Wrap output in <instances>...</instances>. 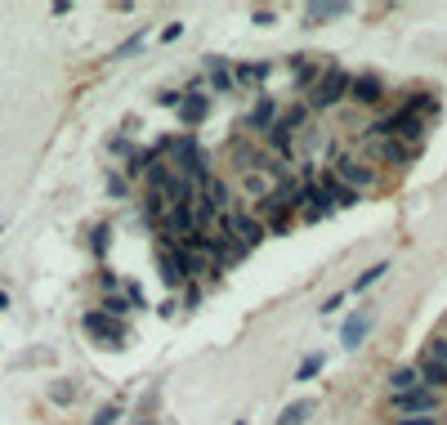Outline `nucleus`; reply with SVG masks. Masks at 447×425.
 I'll return each instance as SVG.
<instances>
[{
  "label": "nucleus",
  "instance_id": "9b49d317",
  "mask_svg": "<svg viewBox=\"0 0 447 425\" xmlns=\"http://www.w3.org/2000/svg\"><path fill=\"white\" fill-rule=\"evenodd\" d=\"M309 412H313V399H296L282 416H277V425H300V421H309Z\"/></svg>",
  "mask_w": 447,
  "mask_h": 425
},
{
  "label": "nucleus",
  "instance_id": "4be33fe9",
  "mask_svg": "<svg viewBox=\"0 0 447 425\" xmlns=\"http://www.w3.org/2000/svg\"><path fill=\"white\" fill-rule=\"evenodd\" d=\"M269 139H273V148H277V152H291V130L273 125V130H269Z\"/></svg>",
  "mask_w": 447,
  "mask_h": 425
},
{
  "label": "nucleus",
  "instance_id": "412c9836",
  "mask_svg": "<svg viewBox=\"0 0 447 425\" xmlns=\"http://www.w3.org/2000/svg\"><path fill=\"white\" fill-rule=\"evenodd\" d=\"M313 72H318V67L309 59H296V85H313Z\"/></svg>",
  "mask_w": 447,
  "mask_h": 425
},
{
  "label": "nucleus",
  "instance_id": "2eb2a0df",
  "mask_svg": "<svg viewBox=\"0 0 447 425\" xmlns=\"http://www.w3.org/2000/svg\"><path fill=\"white\" fill-rule=\"evenodd\" d=\"M211 85H215L219 94H228L233 85H237V76H233V72H228V67H224L219 59H211Z\"/></svg>",
  "mask_w": 447,
  "mask_h": 425
},
{
  "label": "nucleus",
  "instance_id": "39448f33",
  "mask_svg": "<svg viewBox=\"0 0 447 425\" xmlns=\"http://www.w3.org/2000/svg\"><path fill=\"white\" fill-rule=\"evenodd\" d=\"M323 193L331 197L335 206H354V202H358V193L349 188V183H340V179H335V170H327V175H323Z\"/></svg>",
  "mask_w": 447,
  "mask_h": 425
},
{
  "label": "nucleus",
  "instance_id": "ddd939ff",
  "mask_svg": "<svg viewBox=\"0 0 447 425\" xmlns=\"http://www.w3.org/2000/svg\"><path fill=\"white\" fill-rule=\"evenodd\" d=\"M179 112H184V121H188V125H197V121H206L211 103H206L202 94H192V98H184V108H179Z\"/></svg>",
  "mask_w": 447,
  "mask_h": 425
},
{
  "label": "nucleus",
  "instance_id": "7ed1b4c3",
  "mask_svg": "<svg viewBox=\"0 0 447 425\" xmlns=\"http://www.w3.org/2000/svg\"><path fill=\"white\" fill-rule=\"evenodd\" d=\"M335 179L340 183H349V188H362V183H371L376 175H371V166L367 162H358V157H335Z\"/></svg>",
  "mask_w": 447,
  "mask_h": 425
},
{
  "label": "nucleus",
  "instance_id": "0eeeda50",
  "mask_svg": "<svg viewBox=\"0 0 447 425\" xmlns=\"http://www.w3.org/2000/svg\"><path fill=\"white\" fill-rule=\"evenodd\" d=\"M86 332H94V336H103L108 345H121V327H112V322L103 318V314H86Z\"/></svg>",
  "mask_w": 447,
  "mask_h": 425
},
{
  "label": "nucleus",
  "instance_id": "bb28decb",
  "mask_svg": "<svg viewBox=\"0 0 447 425\" xmlns=\"http://www.w3.org/2000/svg\"><path fill=\"white\" fill-rule=\"evenodd\" d=\"M144 425H152V421H144Z\"/></svg>",
  "mask_w": 447,
  "mask_h": 425
},
{
  "label": "nucleus",
  "instance_id": "a878e982",
  "mask_svg": "<svg viewBox=\"0 0 447 425\" xmlns=\"http://www.w3.org/2000/svg\"><path fill=\"white\" fill-rule=\"evenodd\" d=\"M398 425H439V416H407V421H398Z\"/></svg>",
  "mask_w": 447,
  "mask_h": 425
},
{
  "label": "nucleus",
  "instance_id": "f03ea898",
  "mask_svg": "<svg viewBox=\"0 0 447 425\" xmlns=\"http://www.w3.org/2000/svg\"><path fill=\"white\" fill-rule=\"evenodd\" d=\"M394 407L402 416H425L439 407V390H407V394H394Z\"/></svg>",
  "mask_w": 447,
  "mask_h": 425
},
{
  "label": "nucleus",
  "instance_id": "6ab92c4d",
  "mask_svg": "<svg viewBox=\"0 0 447 425\" xmlns=\"http://www.w3.org/2000/svg\"><path fill=\"white\" fill-rule=\"evenodd\" d=\"M304 112H309V108H300V103H296V108H291V112H286V117L277 121V125H282V130H291V135H296L300 125H304Z\"/></svg>",
  "mask_w": 447,
  "mask_h": 425
},
{
  "label": "nucleus",
  "instance_id": "dca6fc26",
  "mask_svg": "<svg viewBox=\"0 0 447 425\" xmlns=\"http://www.w3.org/2000/svg\"><path fill=\"white\" fill-rule=\"evenodd\" d=\"M233 76L242 81V85H260L264 76H269V63H242V67H237Z\"/></svg>",
  "mask_w": 447,
  "mask_h": 425
},
{
  "label": "nucleus",
  "instance_id": "9d476101",
  "mask_svg": "<svg viewBox=\"0 0 447 425\" xmlns=\"http://www.w3.org/2000/svg\"><path fill=\"white\" fill-rule=\"evenodd\" d=\"M421 380H425L429 390H443V385H447V367L434 363V358H425V363H421Z\"/></svg>",
  "mask_w": 447,
  "mask_h": 425
},
{
  "label": "nucleus",
  "instance_id": "aec40b11",
  "mask_svg": "<svg viewBox=\"0 0 447 425\" xmlns=\"http://www.w3.org/2000/svg\"><path fill=\"white\" fill-rule=\"evenodd\" d=\"M144 40H148V32H134L130 40H125V45H117V54H112V59H130V54H134L139 45H144Z\"/></svg>",
  "mask_w": 447,
  "mask_h": 425
},
{
  "label": "nucleus",
  "instance_id": "393cba45",
  "mask_svg": "<svg viewBox=\"0 0 447 425\" xmlns=\"http://www.w3.org/2000/svg\"><path fill=\"white\" fill-rule=\"evenodd\" d=\"M184 36V23H166V32H161V40H179Z\"/></svg>",
  "mask_w": 447,
  "mask_h": 425
},
{
  "label": "nucleus",
  "instance_id": "423d86ee",
  "mask_svg": "<svg viewBox=\"0 0 447 425\" xmlns=\"http://www.w3.org/2000/svg\"><path fill=\"white\" fill-rule=\"evenodd\" d=\"M367 327H371V309H358V314H354V318H349V322H344V332H340V340H344V345H349V349H354V345H358V340H362V336H367Z\"/></svg>",
  "mask_w": 447,
  "mask_h": 425
},
{
  "label": "nucleus",
  "instance_id": "5701e85b",
  "mask_svg": "<svg viewBox=\"0 0 447 425\" xmlns=\"http://www.w3.org/2000/svg\"><path fill=\"white\" fill-rule=\"evenodd\" d=\"M429 358L447 367V340H443V336H434V340H429Z\"/></svg>",
  "mask_w": 447,
  "mask_h": 425
},
{
  "label": "nucleus",
  "instance_id": "20e7f679",
  "mask_svg": "<svg viewBox=\"0 0 447 425\" xmlns=\"http://www.w3.org/2000/svg\"><path fill=\"white\" fill-rule=\"evenodd\" d=\"M349 98H354V103H381V98H385L381 76H354V85H349Z\"/></svg>",
  "mask_w": 447,
  "mask_h": 425
},
{
  "label": "nucleus",
  "instance_id": "f3484780",
  "mask_svg": "<svg viewBox=\"0 0 447 425\" xmlns=\"http://www.w3.org/2000/svg\"><path fill=\"white\" fill-rule=\"evenodd\" d=\"M385 273H389V264H385V260H381V264H371L367 273H358V278H354V291H367V287H376V282H381Z\"/></svg>",
  "mask_w": 447,
  "mask_h": 425
},
{
  "label": "nucleus",
  "instance_id": "1a4fd4ad",
  "mask_svg": "<svg viewBox=\"0 0 447 425\" xmlns=\"http://www.w3.org/2000/svg\"><path fill=\"white\" fill-rule=\"evenodd\" d=\"M389 385H394V394H407V390H421V372L416 367H398L394 376H389Z\"/></svg>",
  "mask_w": 447,
  "mask_h": 425
},
{
  "label": "nucleus",
  "instance_id": "b1692460",
  "mask_svg": "<svg viewBox=\"0 0 447 425\" xmlns=\"http://www.w3.org/2000/svg\"><path fill=\"white\" fill-rule=\"evenodd\" d=\"M121 416V407H103V412L99 416H94V425H112V421H117Z\"/></svg>",
  "mask_w": 447,
  "mask_h": 425
},
{
  "label": "nucleus",
  "instance_id": "f257e3e1",
  "mask_svg": "<svg viewBox=\"0 0 447 425\" xmlns=\"http://www.w3.org/2000/svg\"><path fill=\"white\" fill-rule=\"evenodd\" d=\"M349 85H354V76L349 72H340V67H331V72H323L318 76V85H313V94H309V108H331V103H340V98H349Z\"/></svg>",
  "mask_w": 447,
  "mask_h": 425
},
{
  "label": "nucleus",
  "instance_id": "a211bd4d",
  "mask_svg": "<svg viewBox=\"0 0 447 425\" xmlns=\"http://www.w3.org/2000/svg\"><path fill=\"white\" fill-rule=\"evenodd\" d=\"M323 363H327L323 353H309V358H304V363L296 367V380H313L318 372H323Z\"/></svg>",
  "mask_w": 447,
  "mask_h": 425
},
{
  "label": "nucleus",
  "instance_id": "f8f14e48",
  "mask_svg": "<svg viewBox=\"0 0 447 425\" xmlns=\"http://www.w3.org/2000/svg\"><path fill=\"white\" fill-rule=\"evenodd\" d=\"M273 112H277V108H273V98L264 94L260 103H255V112H250V125H255V130H273Z\"/></svg>",
  "mask_w": 447,
  "mask_h": 425
},
{
  "label": "nucleus",
  "instance_id": "4468645a",
  "mask_svg": "<svg viewBox=\"0 0 447 425\" xmlns=\"http://www.w3.org/2000/svg\"><path fill=\"white\" fill-rule=\"evenodd\" d=\"M376 157H381V162H407V148H402V144H394V139H376Z\"/></svg>",
  "mask_w": 447,
  "mask_h": 425
},
{
  "label": "nucleus",
  "instance_id": "6e6552de",
  "mask_svg": "<svg viewBox=\"0 0 447 425\" xmlns=\"http://www.w3.org/2000/svg\"><path fill=\"white\" fill-rule=\"evenodd\" d=\"M335 13H344V0H323V5H309V9H304V18H309V27H318L323 18H335Z\"/></svg>",
  "mask_w": 447,
  "mask_h": 425
}]
</instances>
